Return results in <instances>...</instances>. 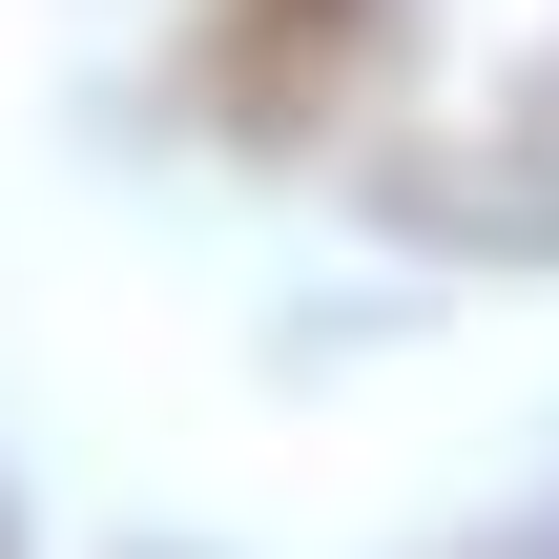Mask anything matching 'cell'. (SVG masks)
<instances>
[{
    "instance_id": "6da1fadb",
    "label": "cell",
    "mask_w": 559,
    "mask_h": 559,
    "mask_svg": "<svg viewBox=\"0 0 559 559\" xmlns=\"http://www.w3.org/2000/svg\"><path fill=\"white\" fill-rule=\"evenodd\" d=\"M373 21H394V0H207V104H228L249 145H290V124H332V104L373 83Z\"/></svg>"
},
{
    "instance_id": "7a4b0ae2",
    "label": "cell",
    "mask_w": 559,
    "mask_h": 559,
    "mask_svg": "<svg viewBox=\"0 0 559 559\" xmlns=\"http://www.w3.org/2000/svg\"><path fill=\"white\" fill-rule=\"evenodd\" d=\"M415 207H436V228H498V249H559V83L498 124V166H436Z\"/></svg>"
}]
</instances>
